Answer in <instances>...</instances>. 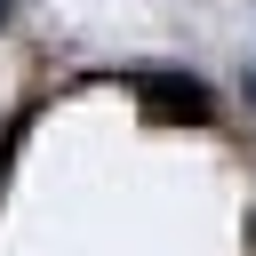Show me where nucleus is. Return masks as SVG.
<instances>
[{"mask_svg": "<svg viewBox=\"0 0 256 256\" xmlns=\"http://www.w3.org/2000/svg\"><path fill=\"white\" fill-rule=\"evenodd\" d=\"M144 96H152V112H160V120H208V88H200L192 72H152V80H144Z\"/></svg>", "mask_w": 256, "mask_h": 256, "instance_id": "1", "label": "nucleus"}, {"mask_svg": "<svg viewBox=\"0 0 256 256\" xmlns=\"http://www.w3.org/2000/svg\"><path fill=\"white\" fill-rule=\"evenodd\" d=\"M0 176H8V144H0Z\"/></svg>", "mask_w": 256, "mask_h": 256, "instance_id": "2", "label": "nucleus"}, {"mask_svg": "<svg viewBox=\"0 0 256 256\" xmlns=\"http://www.w3.org/2000/svg\"><path fill=\"white\" fill-rule=\"evenodd\" d=\"M248 104H256V72H248Z\"/></svg>", "mask_w": 256, "mask_h": 256, "instance_id": "3", "label": "nucleus"}]
</instances>
